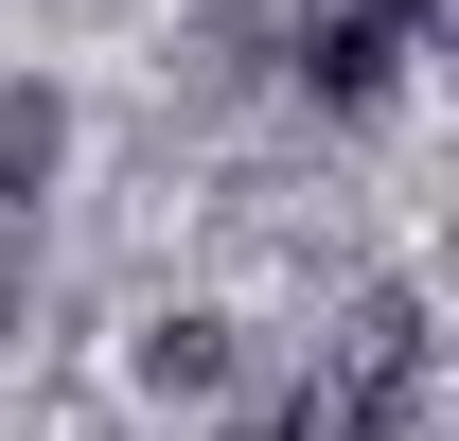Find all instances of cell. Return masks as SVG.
Segmentation results:
<instances>
[{
	"label": "cell",
	"instance_id": "1",
	"mask_svg": "<svg viewBox=\"0 0 459 441\" xmlns=\"http://www.w3.org/2000/svg\"><path fill=\"white\" fill-rule=\"evenodd\" d=\"M424 18H442V0H300V89H318V107H389L406 89V54H424Z\"/></svg>",
	"mask_w": 459,
	"mask_h": 441
},
{
	"label": "cell",
	"instance_id": "2",
	"mask_svg": "<svg viewBox=\"0 0 459 441\" xmlns=\"http://www.w3.org/2000/svg\"><path fill=\"white\" fill-rule=\"evenodd\" d=\"M54 160H71V107L36 89V71H0V212H36V195H54Z\"/></svg>",
	"mask_w": 459,
	"mask_h": 441
},
{
	"label": "cell",
	"instance_id": "3",
	"mask_svg": "<svg viewBox=\"0 0 459 441\" xmlns=\"http://www.w3.org/2000/svg\"><path fill=\"white\" fill-rule=\"evenodd\" d=\"M142 388H160V406H212L230 388V318H160L142 335Z\"/></svg>",
	"mask_w": 459,
	"mask_h": 441
},
{
	"label": "cell",
	"instance_id": "4",
	"mask_svg": "<svg viewBox=\"0 0 459 441\" xmlns=\"http://www.w3.org/2000/svg\"><path fill=\"white\" fill-rule=\"evenodd\" d=\"M212 441H336V406H318V388H265V406H230Z\"/></svg>",
	"mask_w": 459,
	"mask_h": 441
}]
</instances>
